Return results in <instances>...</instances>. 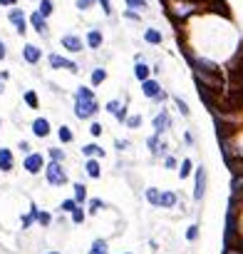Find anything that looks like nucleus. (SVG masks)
I'll list each match as a JSON object with an SVG mask.
<instances>
[{
  "mask_svg": "<svg viewBox=\"0 0 243 254\" xmlns=\"http://www.w3.org/2000/svg\"><path fill=\"white\" fill-rule=\"evenodd\" d=\"M99 112V102H97V97H95V92L90 90V88H77V92H75V117H80V120H90V117H95Z\"/></svg>",
  "mask_w": 243,
  "mask_h": 254,
  "instance_id": "1",
  "label": "nucleus"
},
{
  "mask_svg": "<svg viewBox=\"0 0 243 254\" xmlns=\"http://www.w3.org/2000/svg\"><path fill=\"white\" fill-rule=\"evenodd\" d=\"M164 8H166V15L179 25V23H186L194 13L201 10V3L198 0H164Z\"/></svg>",
  "mask_w": 243,
  "mask_h": 254,
  "instance_id": "2",
  "label": "nucleus"
},
{
  "mask_svg": "<svg viewBox=\"0 0 243 254\" xmlns=\"http://www.w3.org/2000/svg\"><path fill=\"white\" fill-rule=\"evenodd\" d=\"M194 77H196V82L201 85L204 90H209V92H213V95H221V90L226 88V82H224V75H221V73L194 70Z\"/></svg>",
  "mask_w": 243,
  "mask_h": 254,
  "instance_id": "3",
  "label": "nucleus"
},
{
  "mask_svg": "<svg viewBox=\"0 0 243 254\" xmlns=\"http://www.w3.org/2000/svg\"><path fill=\"white\" fill-rule=\"evenodd\" d=\"M45 180L50 187H65L70 182L67 169L62 167V162H45Z\"/></svg>",
  "mask_w": 243,
  "mask_h": 254,
  "instance_id": "4",
  "label": "nucleus"
},
{
  "mask_svg": "<svg viewBox=\"0 0 243 254\" xmlns=\"http://www.w3.org/2000/svg\"><path fill=\"white\" fill-rule=\"evenodd\" d=\"M8 20H10V25L15 28L17 35H25V33H28V15L20 10V8H10Z\"/></svg>",
  "mask_w": 243,
  "mask_h": 254,
  "instance_id": "5",
  "label": "nucleus"
},
{
  "mask_svg": "<svg viewBox=\"0 0 243 254\" xmlns=\"http://www.w3.org/2000/svg\"><path fill=\"white\" fill-rule=\"evenodd\" d=\"M23 167H25L28 175H40L42 169H45V157H42L40 152H30V155H25Z\"/></svg>",
  "mask_w": 243,
  "mask_h": 254,
  "instance_id": "6",
  "label": "nucleus"
},
{
  "mask_svg": "<svg viewBox=\"0 0 243 254\" xmlns=\"http://www.w3.org/2000/svg\"><path fill=\"white\" fill-rule=\"evenodd\" d=\"M48 62H50V68H52V70H70V73H80V65H77V62H72V60H67V57H62V55H57V53H50V55H48Z\"/></svg>",
  "mask_w": 243,
  "mask_h": 254,
  "instance_id": "7",
  "label": "nucleus"
},
{
  "mask_svg": "<svg viewBox=\"0 0 243 254\" xmlns=\"http://www.w3.org/2000/svg\"><path fill=\"white\" fill-rule=\"evenodd\" d=\"M28 23L32 25V30H35L37 35H42V37H48V35H50V25H48V20L42 18V15H40L37 10H35V13H32L30 18H28Z\"/></svg>",
  "mask_w": 243,
  "mask_h": 254,
  "instance_id": "8",
  "label": "nucleus"
},
{
  "mask_svg": "<svg viewBox=\"0 0 243 254\" xmlns=\"http://www.w3.org/2000/svg\"><path fill=\"white\" fill-rule=\"evenodd\" d=\"M30 130H32V135H35V137H40V140H45V137H50V132H52V127H50V120H45V117H37V120H32V125H30Z\"/></svg>",
  "mask_w": 243,
  "mask_h": 254,
  "instance_id": "9",
  "label": "nucleus"
},
{
  "mask_svg": "<svg viewBox=\"0 0 243 254\" xmlns=\"http://www.w3.org/2000/svg\"><path fill=\"white\" fill-rule=\"evenodd\" d=\"M206 195V169L204 167H196V189H194V200L201 202Z\"/></svg>",
  "mask_w": 243,
  "mask_h": 254,
  "instance_id": "10",
  "label": "nucleus"
},
{
  "mask_svg": "<svg viewBox=\"0 0 243 254\" xmlns=\"http://www.w3.org/2000/svg\"><path fill=\"white\" fill-rule=\"evenodd\" d=\"M23 60L28 62V65H37V62L42 60V50L37 45H32V42H28V45H23Z\"/></svg>",
  "mask_w": 243,
  "mask_h": 254,
  "instance_id": "11",
  "label": "nucleus"
},
{
  "mask_svg": "<svg viewBox=\"0 0 243 254\" xmlns=\"http://www.w3.org/2000/svg\"><path fill=\"white\" fill-rule=\"evenodd\" d=\"M60 45L67 50V53H82V37H77V35H62V40H60Z\"/></svg>",
  "mask_w": 243,
  "mask_h": 254,
  "instance_id": "12",
  "label": "nucleus"
},
{
  "mask_svg": "<svg viewBox=\"0 0 243 254\" xmlns=\"http://www.w3.org/2000/svg\"><path fill=\"white\" fill-rule=\"evenodd\" d=\"M15 167V157L10 147H0V172H13Z\"/></svg>",
  "mask_w": 243,
  "mask_h": 254,
  "instance_id": "13",
  "label": "nucleus"
},
{
  "mask_svg": "<svg viewBox=\"0 0 243 254\" xmlns=\"http://www.w3.org/2000/svg\"><path fill=\"white\" fill-rule=\"evenodd\" d=\"M107 112H109V115H114L119 122H124V120L129 117V115H127V105L119 102V100H109V102H107Z\"/></svg>",
  "mask_w": 243,
  "mask_h": 254,
  "instance_id": "14",
  "label": "nucleus"
},
{
  "mask_svg": "<svg viewBox=\"0 0 243 254\" xmlns=\"http://www.w3.org/2000/svg\"><path fill=\"white\" fill-rule=\"evenodd\" d=\"M169 127H171V115L166 110H162L157 117H154V130H157V135H164Z\"/></svg>",
  "mask_w": 243,
  "mask_h": 254,
  "instance_id": "15",
  "label": "nucleus"
},
{
  "mask_svg": "<svg viewBox=\"0 0 243 254\" xmlns=\"http://www.w3.org/2000/svg\"><path fill=\"white\" fill-rule=\"evenodd\" d=\"M142 92H144V97H149V100H154L159 92H162V82H157V80H144L142 82Z\"/></svg>",
  "mask_w": 243,
  "mask_h": 254,
  "instance_id": "16",
  "label": "nucleus"
},
{
  "mask_svg": "<svg viewBox=\"0 0 243 254\" xmlns=\"http://www.w3.org/2000/svg\"><path fill=\"white\" fill-rule=\"evenodd\" d=\"M84 172H87V177L99 180V177H102V164H99V160H97V157H87V162H84Z\"/></svg>",
  "mask_w": 243,
  "mask_h": 254,
  "instance_id": "17",
  "label": "nucleus"
},
{
  "mask_svg": "<svg viewBox=\"0 0 243 254\" xmlns=\"http://www.w3.org/2000/svg\"><path fill=\"white\" fill-rule=\"evenodd\" d=\"M102 42H104V35H102L99 28H92L90 33H87V48L99 50V48H102Z\"/></svg>",
  "mask_w": 243,
  "mask_h": 254,
  "instance_id": "18",
  "label": "nucleus"
},
{
  "mask_svg": "<svg viewBox=\"0 0 243 254\" xmlns=\"http://www.w3.org/2000/svg\"><path fill=\"white\" fill-rule=\"evenodd\" d=\"M149 73H151V68L144 62V57H139L137 65H134V77H137L139 82H144V80H149Z\"/></svg>",
  "mask_w": 243,
  "mask_h": 254,
  "instance_id": "19",
  "label": "nucleus"
},
{
  "mask_svg": "<svg viewBox=\"0 0 243 254\" xmlns=\"http://www.w3.org/2000/svg\"><path fill=\"white\" fill-rule=\"evenodd\" d=\"M176 202H179L176 192H159V207H164V209H174Z\"/></svg>",
  "mask_w": 243,
  "mask_h": 254,
  "instance_id": "20",
  "label": "nucleus"
},
{
  "mask_svg": "<svg viewBox=\"0 0 243 254\" xmlns=\"http://www.w3.org/2000/svg\"><path fill=\"white\" fill-rule=\"evenodd\" d=\"M144 40L149 42V45H162V42H164V35H162L157 28H146V30H144Z\"/></svg>",
  "mask_w": 243,
  "mask_h": 254,
  "instance_id": "21",
  "label": "nucleus"
},
{
  "mask_svg": "<svg viewBox=\"0 0 243 254\" xmlns=\"http://www.w3.org/2000/svg\"><path fill=\"white\" fill-rule=\"evenodd\" d=\"M57 137H60L62 145H70V142L75 140V132L70 130V125H60V127H57Z\"/></svg>",
  "mask_w": 243,
  "mask_h": 254,
  "instance_id": "22",
  "label": "nucleus"
},
{
  "mask_svg": "<svg viewBox=\"0 0 243 254\" xmlns=\"http://www.w3.org/2000/svg\"><path fill=\"white\" fill-rule=\"evenodd\" d=\"M82 155L84 157H104V150H102L99 145L90 142V145H82Z\"/></svg>",
  "mask_w": 243,
  "mask_h": 254,
  "instance_id": "23",
  "label": "nucleus"
},
{
  "mask_svg": "<svg viewBox=\"0 0 243 254\" xmlns=\"http://www.w3.org/2000/svg\"><path fill=\"white\" fill-rule=\"evenodd\" d=\"M37 13L48 20L55 13V3H52V0H37Z\"/></svg>",
  "mask_w": 243,
  "mask_h": 254,
  "instance_id": "24",
  "label": "nucleus"
},
{
  "mask_svg": "<svg viewBox=\"0 0 243 254\" xmlns=\"http://www.w3.org/2000/svg\"><path fill=\"white\" fill-rule=\"evenodd\" d=\"M72 189H75V197H72V200L82 207V204L87 202V187H84L82 182H75V184H72Z\"/></svg>",
  "mask_w": 243,
  "mask_h": 254,
  "instance_id": "25",
  "label": "nucleus"
},
{
  "mask_svg": "<svg viewBox=\"0 0 243 254\" xmlns=\"http://www.w3.org/2000/svg\"><path fill=\"white\" fill-rule=\"evenodd\" d=\"M23 100H25V105H28L30 110H37V108H40V97H37L35 90H25V92H23Z\"/></svg>",
  "mask_w": 243,
  "mask_h": 254,
  "instance_id": "26",
  "label": "nucleus"
},
{
  "mask_svg": "<svg viewBox=\"0 0 243 254\" xmlns=\"http://www.w3.org/2000/svg\"><path fill=\"white\" fill-rule=\"evenodd\" d=\"M37 204H30V212H28V215L23 217V219H20V224H23V229H30L32 227V222H35V217H37Z\"/></svg>",
  "mask_w": 243,
  "mask_h": 254,
  "instance_id": "27",
  "label": "nucleus"
},
{
  "mask_svg": "<svg viewBox=\"0 0 243 254\" xmlns=\"http://www.w3.org/2000/svg\"><path fill=\"white\" fill-rule=\"evenodd\" d=\"M124 5H127L129 10H134V13H142V10H146V8H149L146 0H124Z\"/></svg>",
  "mask_w": 243,
  "mask_h": 254,
  "instance_id": "28",
  "label": "nucleus"
},
{
  "mask_svg": "<svg viewBox=\"0 0 243 254\" xmlns=\"http://www.w3.org/2000/svg\"><path fill=\"white\" fill-rule=\"evenodd\" d=\"M48 157H50V162H65V160H67L65 150H60V147H50V150H48Z\"/></svg>",
  "mask_w": 243,
  "mask_h": 254,
  "instance_id": "29",
  "label": "nucleus"
},
{
  "mask_svg": "<svg viewBox=\"0 0 243 254\" xmlns=\"http://www.w3.org/2000/svg\"><path fill=\"white\" fill-rule=\"evenodd\" d=\"M146 202L151 204V207H159V189L157 187H146Z\"/></svg>",
  "mask_w": 243,
  "mask_h": 254,
  "instance_id": "30",
  "label": "nucleus"
},
{
  "mask_svg": "<svg viewBox=\"0 0 243 254\" xmlns=\"http://www.w3.org/2000/svg\"><path fill=\"white\" fill-rule=\"evenodd\" d=\"M191 172H194V162H191L189 157H186V160H181V167H179V177H181V180H186Z\"/></svg>",
  "mask_w": 243,
  "mask_h": 254,
  "instance_id": "31",
  "label": "nucleus"
},
{
  "mask_svg": "<svg viewBox=\"0 0 243 254\" xmlns=\"http://www.w3.org/2000/svg\"><path fill=\"white\" fill-rule=\"evenodd\" d=\"M104 80H107V70H104V68H95V70H92V85L97 88V85H102Z\"/></svg>",
  "mask_w": 243,
  "mask_h": 254,
  "instance_id": "32",
  "label": "nucleus"
},
{
  "mask_svg": "<svg viewBox=\"0 0 243 254\" xmlns=\"http://www.w3.org/2000/svg\"><path fill=\"white\" fill-rule=\"evenodd\" d=\"M70 217H72V222H75V224H82V222L87 219V212H84L82 207H75V209L70 212Z\"/></svg>",
  "mask_w": 243,
  "mask_h": 254,
  "instance_id": "33",
  "label": "nucleus"
},
{
  "mask_svg": "<svg viewBox=\"0 0 243 254\" xmlns=\"http://www.w3.org/2000/svg\"><path fill=\"white\" fill-rule=\"evenodd\" d=\"M35 222H37L40 227H50V224H52V215H50V212H37Z\"/></svg>",
  "mask_w": 243,
  "mask_h": 254,
  "instance_id": "34",
  "label": "nucleus"
},
{
  "mask_svg": "<svg viewBox=\"0 0 243 254\" xmlns=\"http://www.w3.org/2000/svg\"><path fill=\"white\" fill-rule=\"evenodd\" d=\"M124 125L129 127V130H139V125H142V115H131L124 120Z\"/></svg>",
  "mask_w": 243,
  "mask_h": 254,
  "instance_id": "35",
  "label": "nucleus"
},
{
  "mask_svg": "<svg viewBox=\"0 0 243 254\" xmlns=\"http://www.w3.org/2000/svg\"><path fill=\"white\" fill-rule=\"evenodd\" d=\"M102 252H107V242L104 239H95L92 247H90V254H102Z\"/></svg>",
  "mask_w": 243,
  "mask_h": 254,
  "instance_id": "36",
  "label": "nucleus"
},
{
  "mask_svg": "<svg viewBox=\"0 0 243 254\" xmlns=\"http://www.w3.org/2000/svg\"><path fill=\"white\" fill-rule=\"evenodd\" d=\"M75 207H80L75 200H62V204H60V212H62V215H70V212H72Z\"/></svg>",
  "mask_w": 243,
  "mask_h": 254,
  "instance_id": "37",
  "label": "nucleus"
},
{
  "mask_svg": "<svg viewBox=\"0 0 243 254\" xmlns=\"http://www.w3.org/2000/svg\"><path fill=\"white\" fill-rule=\"evenodd\" d=\"M146 145H149L151 155H159V135H151V137L146 140Z\"/></svg>",
  "mask_w": 243,
  "mask_h": 254,
  "instance_id": "38",
  "label": "nucleus"
},
{
  "mask_svg": "<svg viewBox=\"0 0 243 254\" xmlns=\"http://www.w3.org/2000/svg\"><path fill=\"white\" fill-rule=\"evenodd\" d=\"M87 204H90V215H99V209L104 207L102 200H87Z\"/></svg>",
  "mask_w": 243,
  "mask_h": 254,
  "instance_id": "39",
  "label": "nucleus"
},
{
  "mask_svg": "<svg viewBox=\"0 0 243 254\" xmlns=\"http://www.w3.org/2000/svg\"><path fill=\"white\" fill-rule=\"evenodd\" d=\"M174 102H176V108H179V112L184 115V117H189L191 115V110H189V105L181 100V97H174Z\"/></svg>",
  "mask_w": 243,
  "mask_h": 254,
  "instance_id": "40",
  "label": "nucleus"
},
{
  "mask_svg": "<svg viewBox=\"0 0 243 254\" xmlns=\"http://www.w3.org/2000/svg\"><path fill=\"white\" fill-rule=\"evenodd\" d=\"M95 5H97V0H77V3H75L77 10H90V8H95Z\"/></svg>",
  "mask_w": 243,
  "mask_h": 254,
  "instance_id": "41",
  "label": "nucleus"
},
{
  "mask_svg": "<svg viewBox=\"0 0 243 254\" xmlns=\"http://www.w3.org/2000/svg\"><path fill=\"white\" fill-rule=\"evenodd\" d=\"M186 239H189V242H196V239H198V224H191V227L186 229Z\"/></svg>",
  "mask_w": 243,
  "mask_h": 254,
  "instance_id": "42",
  "label": "nucleus"
},
{
  "mask_svg": "<svg viewBox=\"0 0 243 254\" xmlns=\"http://www.w3.org/2000/svg\"><path fill=\"white\" fill-rule=\"evenodd\" d=\"M17 150H20V152H25V155H30V152H32V145H30L28 140H23V142L17 145Z\"/></svg>",
  "mask_w": 243,
  "mask_h": 254,
  "instance_id": "43",
  "label": "nucleus"
},
{
  "mask_svg": "<svg viewBox=\"0 0 243 254\" xmlns=\"http://www.w3.org/2000/svg\"><path fill=\"white\" fill-rule=\"evenodd\" d=\"M90 135H92V137H99V135H102V125H99V122H92V125H90Z\"/></svg>",
  "mask_w": 243,
  "mask_h": 254,
  "instance_id": "44",
  "label": "nucleus"
},
{
  "mask_svg": "<svg viewBox=\"0 0 243 254\" xmlns=\"http://www.w3.org/2000/svg\"><path fill=\"white\" fill-rule=\"evenodd\" d=\"M164 164H166V169H176V167H179V162H176V157H171V155H166Z\"/></svg>",
  "mask_w": 243,
  "mask_h": 254,
  "instance_id": "45",
  "label": "nucleus"
},
{
  "mask_svg": "<svg viewBox=\"0 0 243 254\" xmlns=\"http://www.w3.org/2000/svg\"><path fill=\"white\" fill-rule=\"evenodd\" d=\"M97 3L102 5V10H104V15H112V3H109V0H97Z\"/></svg>",
  "mask_w": 243,
  "mask_h": 254,
  "instance_id": "46",
  "label": "nucleus"
},
{
  "mask_svg": "<svg viewBox=\"0 0 243 254\" xmlns=\"http://www.w3.org/2000/svg\"><path fill=\"white\" fill-rule=\"evenodd\" d=\"M114 147L122 152V150H127V147H129V140H117V142H114Z\"/></svg>",
  "mask_w": 243,
  "mask_h": 254,
  "instance_id": "47",
  "label": "nucleus"
},
{
  "mask_svg": "<svg viewBox=\"0 0 243 254\" xmlns=\"http://www.w3.org/2000/svg\"><path fill=\"white\" fill-rule=\"evenodd\" d=\"M124 18H129V20H142V15H139V13H134V10H127V13H124Z\"/></svg>",
  "mask_w": 243,
  "mask_h": 254,
  "instance_id": "48",
  "label": "nucleus"
},
{
  "mask_svg": "<svg viewBox=\"0 0 243 254\" xmlns=\"http://www.w3.org/2000/svg\"><path fill=\"white\" fill-rule=\"evenodd\" d=\"M8 57V48H5V42L0 40V60H5Z\"/></svg>",
  "mask_w": 243,
  "mask_h": 254,
  "instance_id": "49",
  "label": "nucleus"
},
{
  "mask_svg": "<svg viewBox=\"0 0 243 254\" xmlns=\"http://www.w3.org/2000/svg\"><path fill=\"white\" fill-rule=\"evenodd\" d=\"M0 5H8V8H15V5H17V0H3V3H0Z\"/></svg>",
  "mask_w": 243,
  "mask_h": 254,
  "instance_id": "50",
  "label": "nucleus"
},
{
  "mask_svg": "<svg viewBox=\"0 0 243 254\" xmlns=\"http://www.w3.org/2000/svg\"><path fill=\"white\" fill-rule=\"evenodd\" d=\"M8 77H10V73H8V70H3V73H0V80H3V82H5Z\"/></svg>",
  "mask_w": 243,
  "mask_h": 254,
  "instance_id": "51",
  "label": "nucleus"
},
{
  "mask_svg": "<svg viewBox=\"0 0 243 254\" xmlns=\"http://www.w3.org/2000/svg\"><path fill=\"white\" fill-rule=\"evenodd\" d=\"M3 90H5V88H3V80H0V95H3Z\"/></svg>",
  "mask_w": 243,
  "mask_h": 254,
  "instance_id": "52",
  "label": "nucleus"
},
{
  "mask_svg": "<svg viewBox=\"0 0 243 254\" xmlns=\"http://www.w3.org/2000/svg\"><path fill=\"white\" fill-rule=\"evenodd\" d=\"M45 254H60V252H45Z\"/></svg>",
  "mask_w": 243,
  "mask_h": 254,
  "instance_id": "53",
  "label": "nucleus"
},
{
  "mask_svg": "<svg viewBox=\"0 0 243 254\" xmlns=\"http://www.w3.org/2000/svg\"><path fill=\"white\" fill-rule=\"evenodd\" d=\"M0 127H3V120H0Z\"/></svg>",
  "mask_w": 243,
  "mask_h": 254,
  "instance_id": "54",
  "label": "nucleus"
},
{
  "mask_svg": "<svg viewBox=\"0 0 243 254\" xmlns=\"http://www.w3.org/2000/svg\"><path fill=\"white\" fill-rule=\"evenodd\" d=\"M102 254H107V252H102Z\"/></svg>",
  "mask_w": 243,
  "mask_h": 254,
  "instance_id": "55",
  "label": "nucleus"
},
{
  "mask_svg": "<svg viewBox=\"0 0 243 254\" xmlns=\"http://www.w3.org/2000/svg\"><path fill=\"white\" fill-rule=\"evenodd\" d=\"M0 3H3V0H0Z\"/></svg>",
  "mask_w": 243,
  "mask_h": 254,
  "instance_id": "56",
  "label": "nucleus"
},
{
  "mask_svg": "<svg viewBox=\"0 0 243 254\" xmlns=\"http://www.w3.org/2000/svg\"><path fill=\"white\" fill-rule=\"evenodd\" d=\"M35 3H37V0H35Z\"/></svg>",
  "mask_w": 243,
  "mask_h": 254,
  "instance_id": "57",
  "label": "nucleus"
}]
</instances>
